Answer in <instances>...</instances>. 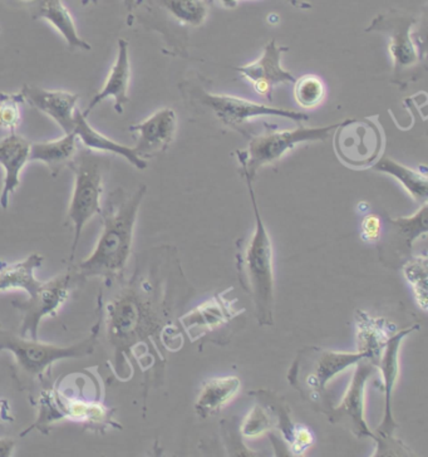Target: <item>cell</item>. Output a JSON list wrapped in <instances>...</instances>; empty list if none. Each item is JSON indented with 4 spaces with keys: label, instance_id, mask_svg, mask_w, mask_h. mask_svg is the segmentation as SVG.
<instances>
[{
    "label": "cell",
    "instance_id": "cell-14",
    "mask_svg": "<svg viewBox=\"0 0 428 457\" xmlns=\"http://www.w3.org/2000/svg\"><path fill=\"white\" fill-rule=\"evenodd\" d=\"M354 366H356V370H354L352 381L348 386L341 403L328 413L329 420L332 422L346 424L348 430L352 431L356 436L371 437L374 440V432L369 430L365 419V397L366 385L377 370V367L366 358L360 360Z\"/></svg>",
    "mask_w": 428,
    "mask_h": 457
},
{
    "label": "cell",
    "instance_id": "cell-2",
    "mask_svg": "<svg viewBox=\"0 0 428 457\" xmlns=\"http://www.w3.org/2000/svg\"><path fill=\"white\" fill-rule=\"evenodd\" d=\"M146 191V185H141L134 193L117 188L110 194L100 212L103 233L94 252L76 268L79 277L112 279L122 276L132 255L138 210Z\"/></svg>",
    "mask_w": 428,
    "mask_h": 457
},
{
    "label": "cell",
    "instance_id": "cell-11",
    "mask_svg": "<svg viewBox=\"0 0 428 457\" xmlns=\"http://www.w3.org/2000/svg\"><path fill=\"white\" fill-rule=\"evenodd\" d=\"M383 148V129L374 119L347 120L334 129L335 154L350 168H372Z\"/></svg>",
    "mask_w": 428,
    "mask_h": 457
},
{
    "label": "cell",
    "instance_id": "cell-23",
    "mask_svg": "<svg viewBox=\"0 0 428 457\" xmlns=\"http://www.w3.org/2000/svg\"><path fill=\"white\" fill-rule=\"evenodd\" d=\"M35 18L47 21L63 37L64 41L70 48L91 51V46L79 36L75 20H73L69 8L63 4V0H39Z\"/></svg>",
    "mask_w": 428,
    "mask_h": 457
},
{
    "label": "cell",
    "instance_id": "cell-9",
    "mask_svg": "<svg viewBox=\"0 0 428 457\" xmlns=\"http://www.w3.org/2000/svg\"><path fill=\"white\" fill-rule=\"evenodd\" d=\"M97 332L83 341L70 345H57L39 339L21 338V336L0 332V347L11 351L21 372L28 376H41L58 361L81 358L94 353Z\"/></svg>",
    "mask_w": 428,
    "mask_h": 457
},
{
    "label": "cell",
    "instance_id": "cell-5",
    "mask_svg": "<svg viewBox=\"0 0 428 457\" xmlns=\"http://www.w3.org/2000/svg\"><path fill=\"white\" fill-rule=\"evenodd\" d=\"M97 151H77L70 168L75 172L72 199L69 208V221L73 225L72 256L75 259L77 246L81 240L83 228L91 219L103 210L104 176L110 168V160L98 155Z\"/></svg>",
    "mask_w": 428,
    "mask_h": 457
},
{
    "label": "cell",
    "instance_id": "cell-31",
    "mask_svg": "<svg viewBox=\"0 0 428 457\" xmlns=\"http://www.w3.org/2000/svg\"><path fill=\"white\" fill-rule=\"evenodd\" d=\"M21 102L24 98L21 94H0V129L9 131V134L20 128Z\"/></svg>",
    "mask_w": 428,
    "mask_h": 457
},
{
    "label": "cell",
    "instance_id": "cell-27",
    "mask_svg": "<svg viewBox=\"0 0 428 457\" xmlns=\"http://www.w3.org/2000/svg\"><path fill=\"white\" fill-rule=\"evenodd\" d=\"M391 225V233L387 239L393 243H399L402 255L411 256L412 246L418 237L427 234V203L422 204L421 208L411 216L388 219Z\"/></svg>",
    "mask_w": 428,
    "mask_h": 457
},
{
    "label": "cell",
    "instance_id": "cell-16",
    "mask_svg": "<svg viewBox=\"0 0 428 457\" xmlns=\"http://www.w3.org/2000/svg\"><path fill=\"white\" fill-rule=\"evenodd\" d=\"M177 117L172 108H161L143 122L129 126V131L136 137L134 146L137 156L147 162L165 153L177 135Z\"/></svg>",
    "mask_w": 428,
    "mask_h": 457
},
{
    "label": "cell",
    "instance_id": "cell-22",
    "mask_svg": "<svg viewBox=\"0 0 428 457\" xmlns=\"http://www.w3.org/2000/svg\"><path fill=\"white\" fill-rule=\"evenodd\" d=\"M78 137L75 132L64 134L63 137L30 145L29 162L45 163L51 174L57 176L69 166L78 151Z\"/></svg>",
    "mask_w": 428,
    "mask_h": 457
},
{
    "label": "cell",
    "instance_id": "cell-35",
    "mask_svg": "<svg viewBox=\"0 0 428 457\" xmlns=\"http://www.w3.org/2000/svg\"><path fill=\"white\" fill-rule=\"evenodd\" d=\"M15 450V441L13 438L0 437V457H9L13 455Z\"/></svg>",
    "mask_w": 428,
    "mask_h": 457
},
{
    "label": "cell",
    "instance_id": "cell-28",
    "mask_svg": "<svg viewBox=\"0 0 428 457\" xmlns=\"http://www.w3.org/2000/svg\"><path fill=\"white\" fill-rule=\"evenodd\" d=\"M211 0H157L177 23L186 27H202L208 20Z\"/></svg>",
    "mask_w": 428,
    "mask_h": 457
},
{
    "label": "cell",
    "instance_id": "cell-20",
    "mask_svg": "<svg viewBox=\"0 0 428 457\" xmlns=\"http://www.w3.org/2000/svg\"><path fill=\"white\" fill-rule=\"evenodd\" d=\"M357 345L359 353L377 367L391 337L397 332L394 324L383 318L369 316L365 311L356 312Z\"/></svg>",
    "mask_w": 428,
    "mask_h": 457
},
{
    "label": "cell",
    "instance_id": "cell-4",
    "mask_svg": "<svg viewBox=\"0 0 428 457\" xmlns=\"http://www.w3.org/2000/svg\"><path fill=\"white\" fill-rule=\"evenodd\" d=\"M417 18L399 9H388L375 15L366 32L388 37V52L392 57V82L401 88L420 79L426 72V54L418 45L414 29Z\"/></svg>",
    "mask_w": 428,
    "mask_h": 457
},
{
    "label": "cell",
    "instance_id": "cell-33",
    "mask_svg": "<svg viewBox=\"0 0 428 457\" xmlns=\"http://www.w3.org/2000/svg\"><path fill=\"white\" fill-rule=\"evenodd\" d=\"M314 440H316V437L307 426L297 425L294 435H292V443L289 445L292 455H304V453L314 444Z\"/></svg>",
    "mask_w": 428,
    "mask_h": 457
},
{
    "label": "cell",
    "instance_id": "cell-29",
    "mask_svg": "<svg viewBox=\"0 0 428 457\" xmlns=\"http://www.w3.org/2000/svg\"><path fill=\"white\" fill-rule=\"evenodd\" d=\"M406 280L414 290L416 301L422 311H427V255L411 256L402 265Z\"/></svg>",
    "mask_w": 428,
    "mask_h": 457
},
{
    "label": "cell",
    "instance_id": "cell-8",
    "mask_svg": "<svg viewBox=\"0 0 428 457\" xmlns=\"http://www.w3.org/2000/svg\"><path fill=\"white\" fill-rule=\"evenodd\" d=\"M340 123L322 128H300L292 129H267L264 134L251 136L248 148L238 151L236 156L242 165V175L251 180L264 166L278 162L285 154L304 142H325L331 137Z\"/></svg>",
    "mask_w": 428,
    "mask_h": 457
},
{
    "label": "cell",
    "instance_id": "cell-19",
    "mask_svg": "<svg viewBox=\"0 0 428 457\" xmlns=\"http://www.w3.org/2000/svg\"><path fill=\"white\" fill-rule=\"evenodd\" d=\"M30 142L17 132H11L0 141V166L4 169V180L0 194V206L7 209L9 199L21 187V174L29 162Z\"/></svg>",
    "mask_w": 428,
    "mask_h": 457
},
{
    "label": "cell",
    "instance_id": "cell-18",
    "mask_svg": "<svg viewBox=\"0 0 428 457\" xmlns=\"http://www.w3.org/2000/svg\"><path fill=\"white\" fill-rule=\"evenodd\" d=\"M129 82H131V63H129L128 42L121 38L119 39L115 63L110 70L103 88L92 98L87 110L83 114L88 117L91 111L107 98H113L115 101L113 107L117 113L125 112V106L129 104Z\"/></svg>",
    "mask_w": 428,
    "mask_h": 457
},
{
    "label": "cell",
    "instance_id": "cell-15",
    "mask_svg": "<svg viewBox=\"0 0 428 457\" xmlns=\"http://www.w3.org/2000/svg\"><path fill=\"white\" fill-rule=\"evenodd\" d=\"M288 51L289 47H283L276 39H272L264 47L263 54L258 61L245 66L235 67L234 70L251 83L259 96H263L268 101L273 102V92L276 86L291 85L295 82V77L291 71L282 67L283 54Z\"/></svg>",
    "mask_w": 428,
    "mask_h": 457
},
{
    "label": "cell",
    "instance_id": "cell-39",
    "mask_svg": "<svg viewBox=\"0 0 428 457\" xmlns=\"http://www.w3.org/2000/svg\"><path fill=\"white\" fill-rule=\"evenodd\" d=\"M0 351H3V350H2V347H0Z\"/></svg>",
    "mask_w": 428,
    "mask_h": 457
},
{
    "label": "cell",
    "instance_id": "cell-7",
    "mask_svg": "<svg viewBox=\"0 0 428 457\" xmlns=\"http://www.w3.org/2000/svg\"><path fill=\"white\" fill-rule=\"evenodd\" d=\"M363 358L365 356L359 352L346 353L320 347H306L298 352L289 370L288 379L292 387L300 392L304 400L319 403V409L323 410L326 384Z\"/></svg>",
    "mask_w": 428,
    "mask_h": 457
},
{
    "label": "cell",
    "instance_id": "cell-38",
    "mask_svg": "<svg viewBox=\"0 0 428 457\" xmlns=\"http://www.w3.org/2000/svg\"><path fill=\"white\" fill-rule=\"evenodd\" d=\"M21 2H33V0H21Z\"/></svg>",
    "mask_w": 428,
    "mask_h": 457
},
{
    "label": "cell",
    "instance_id": "cell-34",
    "mask_svg": "<svg viewBox=\"0 0 428 457\" xmlns=\"http://www.w3.org/2000/svg\"><path fill=\"white\" fill-rule=\"evenodd\" d=\"M223 3L224 7L235 8L238 5L239 0H220ZM285 3L292 5V7L300 9H310L312 4L310 3L303 2V0H284Z\"/></svg>",
    "mask_w": 428,
    "mask_h": 457
},
{
    "label": "cell",
    "instance_id": "cell-17",
    "mask_svg": "<svg viewBox=\"0 0 428 457\" xmlns=\"http://www.w3.org/2000/svg\"><path fill=\"white\" fill-rule=\"evenodd\" d=\"M24 101L29 102L33 107L47 114L62 129L64 134L73 132L75 129V117L78 108V94H70L67 91H51L26 85L21 91Z\"/></svg>",
    "mask_w": 428,
    "mask_h": 457
},
{
    "label": "cell",
    "instance_id": "cell-36",
    "mask_svg": "<svg viewBox=\"0 0 428 457\" xmlns=\"http://www.w3.org/2000/svg\"><path fill=\"white\" fill-rule=\"evenodd\" d=\"M11 420L8 403L5 401L0 400V430H3L4 424H8Z\"/></svg>",
    "mask_w": 428,
    "mask_h": 457
},
{
    "label": "cell",
    "instance_id": "cell-21",
    "mask_svg": "<svg viewBox=\"0 0 428 457\" xmlns=\"http://www.w3.org/2000/svg\"><path fill=\"white\" fill-rule=\"evenodd\" d=\"M73 132L78 137V141L82 142L83 146L88 150L97 151V153L112 154V155L122 156L128 160L131 165L138 170L147 168V162L137 156L134 147L126 146V145L119 144L112 138L107 137L103 134H100L97 129L92 128L87 121V117L77 110L75 117V129Z\"/></svg>",
    "mask_w": 428,
    "mask_h": 457
},
{
    "label": "cell",
    "instance_id": "cell-10",
    "mask_svg": "<svg viewBox=\"0 0 428 457\" xmlns=\"http://www.w3.org/2000/svg\"><path fill=\"white\" fill-rule=\"evenodd\" d=\"M232 288L217 293L209 301L202 302L187 313L178 317V322L190 342L208 339L214 343H229L235 328L234 323L244 314V308L236 311L234 305L238 299L229 298Z\"/></svg>",
    "mask_w": 428,
    "mask_h": 457
},
{
    "label": "cell",
    "instance_id": "cell-12",
    "mask_svg": "<svg viewBox=\"0 0 428 457\" xmlns=\"http://www.w3.org/2000/svg\"><path fill=\"white\" fill-rule=\"evenodd\" d=\"M81 279L76 268L58 274L54 279L41 282L26 302L14 301L13 305L21 313L20 336L21 338L38 339V329L45 318L55 317L62 305L69 301L70 290Z\"/></svg>",
    "mask_w": 428,
    "mask_h": 457
},
{
    "label": "cell",
    "instance_id": "cell-37",
    "mask_svg": "<svg viewBox=\"0 0 428 457\" xmlns=\"http://www.w3.org/2000/svg\"><path fill=\"white\" fill-rule=\"evenodd\" d=\"M98 0H82L83 5L97 4ZM141 0H123L125 7L128 9V14H131L135 11V8L140 4Z\"/></svg>",
    "mask_w": 428,
    "mask_h": 457
},
{
    "label": "cell",
    "instance_id": "cell-3",
    "mask_svg": "<svg viewBox=\"0 0 428 457\" xmlns=\"http://www.w3.org/2000/svg\"><path fill=\"white\" fill-rule=\"evenodd\" d=\"M254 209L255 227L245 239L239 240L236 268L243 289L251 296L260 326H273L276 308L273 244L255 197L252 181L245 180Z\"/></svg>",
    "mask_w": 428,
    "mask_h": 457
},
{
    "label": "cell",
    "instance_id": "cell-30",
    "mask_svg": "<svg viewBox=\"0 0 428 457\" xmlns=\"http://www.w3.org/2000/svg\"><path fill=\"white\" fill-rule=\"evenodd\" d=\"M294 97L300 107L319 106L325 97V82L316 74H304L294 82Z\"/></svg>",
    "mask_w": 428,
    "mask_h": 457
},
{
    "label": "cell",
    "instance_id": "cell-24",
    "mask_svg": "<svg viewBox=\"0 0 428 457\" xmlns=\"http://www.w3.org/2000/svg\"><path fill=\"white\" fill-rule=\"evenodd\" d=\"M240 385L236 376L215 377L206 381L195 403L197 415L208 419L218 412L235 397Z\"/></svg>",
    "mask_w": 428,
    "mask_h": 457
},
{
    "label": "cell",
    "instance_id": "cell-13",
    "mask_svg": "<svg viewBox=\"0 0 428 457\" xmlns=\"http://www.w3.org/2000/svg\"><path fill=\"white\" fill-rule=\"evenodd\" d=\"M416 329H420V326H414L411 328L394 333L388 341L380 362L377 364V370H381L382 378H383L384 411L383 419H382L381 425L378 426L374 434V441L378 445L375 456L383 455V453H386L384 455H388V451L397 453V455H399V453H409L407 447L403 446L401 441L393 438V432L397 428V424L394 422L392 415V396L397 378H399V348H401L403 339Z\"/></svg>",
    "mask_w": 428,
    "mask_h": 457
},
{
    "label": "cell",
    "instance_id": "cell-26",
    "mask_svg": "<svg viewBox=\"0 0 428 457\" xmlns=\"http://www.w3.org/2000/svg\"><path fill=\"white\" fill-rule=\"evenodd\" d=\"M43 262H45V256L39 253H33L24 261L3 264L0 268V292L23 289L28 295H32L41 284L36 278V270L41 267Z\"/></svg>",
    "mask_w": 428,
    "mask_h": 457
},
{
    "label": "cell",
    "instance_id": "cell-25",
    "mask_svg": "<svg viewBox=\"0 0 428 457\" xmlns=\"http://www.w3.org/2000/svg\"><path fill=\"white\" fill-rule=\"evenodd\" d=\"M374 171L383 172L396 179L403 187L407 190L409 195L414 197L416 203H427L428 179L426 169L424 171L414 170L403 163L396 162L392 157L382 155L377 162L372 166Z\"/></svg>",
    "mask_w": 428,
    "mask_h": 457
},
{
    "label": "cell",
    "instance_id": "cell-32",
    "mask_svg": "<svg viewBox=\"0 0 428 457\" xmlns=\"http://www.w3.org/2000/svg\"><path fill=\"white\" fill-rule=\"evenodd\" d=\"M382 231H383V225H382L380 216L368 214L363 218L362 224H360V237L363 242L368 244L380 242Z\"/></svg>",
    "mask_w": 428,
    "mask_h": 457
},
{
    "label": "cell",
    "instance_id": "cell-6",
    "mask_svg": "<svg viewBox=\"0 0 428 457\" xmlns=\"http://www.w3.org/2000/svg\"><path fill=\"white\" fill-rule=\"evenodd\" d=\"M180 89L186 100H189L193 106L208 111L217 117L218 121L240 132H244L243 128L246 123L258 117H282L298 123L309 121V116L307 113L298 112V111L258 104V102L248 101L232 95L211 94L202 83L193 79L181 83Z\"/></svg>",
    "mask_w": 428,
    "mask_h": 457
},
{
    "label": "cell",
    "instance_id": "cell-1",
    "mask_svg": "<svg viewBox=\"0 0 428 457\" xmlns=\"http://www.w3.org/2000/svg\"><path fill=\"white\" fill-rule=\"evenodd\" d=\"M117 278L119 282L103 304L104 332L115 354L116 372H122V363L137 348L157 356V341L166 350L180 351L184 338L174 324L175 313L189 301L193 288L181 270L177 250H149L134 276L128 280Z\"/></svg>",
    "mask_w": 428,
    "mask_h": 457
}]
</instances>
